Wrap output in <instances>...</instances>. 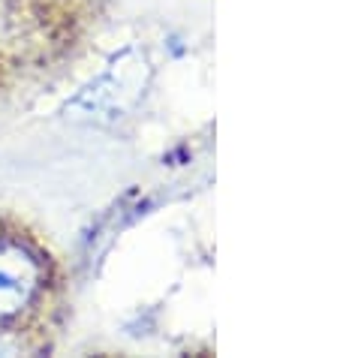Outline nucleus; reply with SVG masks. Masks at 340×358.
I'll use <instances>...</instances> for the list:
<instances>
[{"mask_svg":"<svg viewBox=\"0 0 340 358\" xmlns=\"http://www.w3.org/2000/svg\"><path fill=\"white\" fill-rule=\"evenodd\" d=\"M45 289V262L24 241H0V322L31 310Z\"/></svg>","mask_w":340,"mask_h":358,"instance_id":"nucleus-1","label":"nucleus"}]
</instances>
